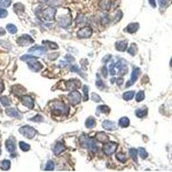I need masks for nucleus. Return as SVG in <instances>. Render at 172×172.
I'll return each mask as SVG.
<instances>
[{
    "label": "nucleus",
    "instance_id": "obj_1",
    "mask_svg": "<svg viewBox=\"0 0 172 172\" xmlns=\"http://www.w3.org/2000/svg\"><path fill=\"white\" fill-rule=\"evenodd\" d=\"M21 60L27 61L29 68L33 72H39L43 67L42 65L36 60V58L34 56H31V55H23L21 57Z\"/></svg>",
    "mask_w": 172,
    "mask_h": 172
},
{
    "label": "nucleus",
    "instance_id": "obj_2",
    "mask_svg": "<svg viewBox=\"0 0 172 172\" xmlns=\"http://www.w3.org/2000/svg\"><path fill=\"white\" fill-rule=\"evenodd\" d=\"M80 144L82 145V146L84 147H87L91 152H95L97 151V146H96V143L94 140L92 139H89L88 137H86L85 135H82L79 138Z\"/></svg>",
    "mask_w": 172,
    "mask_h": 172
},
{
    "label": "nucleus",
    "instance_id": "obj_3",
    "mask_svg": "<svg viewBox=\"0 0 172 172\" xmlns=\"http://www.w3.org/2000/svg\"><path fill=\"white\" fill-rule=\"evenodd\" d=\"M68 111V108L65 106V103L61 102H55L52 105V112L54 114H66Z\"/></svg>",
    "mask_w": 172,
    "mask_h": 172
},
{
    "label": "nucleus",
    "instance_id": "obj_4",
    "mask_svg": "<svg viewBox=\"0 0 172 172\" xmlns=\"http://www.w3.org/2000/svg\"><path fill=\"white\" fill-rule=\"evenodd\" d=\"M19 132L26 138L28 139H33L35 134H36V130L34 128H33L32 126H22L20 129H19Z\"/></svg>",
    "mask_w": 172,
    "mask_h": 172
},
{
    "label": "nucleus",
    "instance_id": "obj_5",
    "mask_svg": "<svg viewBox=\"0 0 172 172\" xmlns=\"http://www.w3.org/2000/svg\"><path fill=\"white\" fill-rule=\"evenodd\" d=\"M118 144L114 143V142H106V144L103 145V152L106 155L110 156L113 153L115 152L116 149H117Z\"/></svg>",
    "mask_w": 172,
    "mask_h": 172
},
{
    "label": "nucleus",
    "instance_id": "obj_6",
    "mask_svg": "<svg viewBox=\"0 0 172 172\" xmlns=\"http://www.w3.org/2000/svg\"><path fill=\"white\" fill-rule=\"evenodd\" d=\"M92 34V29L91 27H84L77 33V36L79 39H88Z\"/></svg>",
    "mask_w": 172,
    "mask_h": 172
},
{
    "label": "nucleus",
    "instance_id": "obj_7",
    "mask_svg": "<svg viewBox=\"0 0 172 172\" xmlns=\"http://www.w3.org/2000/svg\"><path fill=\"white\" fill-rule=\"evenodd\" d=\"M55 14H56V10L54 8L49 7L42 12V16L46 21H53L54 19Z\"/></svg>",
    "mask_w": 172,
    "mask_h": 172
},
{
    "label": "nucleus",
    "instance_id": "obj_8",
    "mask_svg": "<svg viewBox=\"0 0 172 172\" xmlns=\"http://www.w3.org/2000/svg\"><path fill=\"white\" fill-rule=\"evenodd\" d=\"M34 40L31 38V36H29V34H23L22 36H20L17 39V43L21 46H28L29 44L34 43Z\"/></svg>",
    "mask_w": 172,
    "mask_h": 172
},
{
    "label": "nucleus",
    "instance_id": "obj_9",
    "mask_svg": "<svg viewBox=\"0 0 172 172\" xmlns=\"http://www.w3.org/2000/svg\"><path fill=\"white\" fill-rule=\"evenodd\" d=\"M140 73V68H137V67L133 68V72H132V75H131V80L128 81V82L126 83V87H130L132 84H133L137 81V79L139 78Z\"/></svg>",
    "mask_w": 172,
    "mask_h": 172
},
{
    "label": "nucleus",
    "instance_id": "obj_10",
    "mask_svg": "<svg viewBox=\"0 0 172 172\" xmlns=\"http://www.w3.org/2000/svg\"><path fill=\"white\" fill-rule=\"evenodd\" d=\"M21 101L25 107H27L30 110H32L34 107V102L33 98L30 97L29 95H22Z\"/></svg>",
    "mask_w": 172,
    "mask_h": 172
},
{
    "label": "nucleus",
    "instance_id": "obj_11",
    "mask_svg": "<svg viewBox=\"0 0 172 172\" xmlns=\"http://www.w3.org/2000/svg\"><path fill=\"white\" fill-rule=\"evenodd\" d=\"M68 98H69V101L72 104V105H76L80 102L81 101V95L79 94L78 91H73V92H71L70 94L68 95Z\"/></svg>",
    "mask_w": 172,
    "mask_h": 172
},
{
    "label": "nucleus",
    "instance_id": "obj_12",
    "mask_svg": "<svg viewBox=\"0 0 172 172\" xmlns=\"http://www.w3.org/2000/svg\"><path fill=\"white\" fill-rule=\"evenodd\" d=\"M47 52V49L44 47H41V46H34L30 47L29 49V53H35L38 55H42Z\"/></svg>",
    "mask_w": 172,
    "mask_h": 172
},
{
    "label": "nucleus",
    "instance_id": "obj_13",
    "mask_svg": "<svg viewBox=\"0 0 172 172\" xmlns=\"http://www.w3.org/2000/svg\"><path fill=\"white\" fill-rule=\"evenodd\" d=\"M102 126L104 129L106 130H109V131H114V130H116L117 127H116V125L114 122L111 121H104L102 123Z\"/></svg>",
    "mask_w": 172,
    "mask_h": 172
},
{
    "label": "nucleus",
    "instance_id": "obj_14",
    "mask_svg": "<svg viewBox=\"0 0 172 172\" xmlns=\"http://www.w3.org/2000/svg\"><path fill=\"white\" fill-rule=\"evenodd\" d=\"M71 22H72V18L70 16H65L60 18L59 24H60V26H61L63 28H66V27H68L70 25Z\"/></svg>",
    "mask_w": 172,
    "mask_h": 172
},
{
    "label": "nucleus",
    "instance_id": "obj_15",
    "mask_svg": "<svg viewBox=\"0 0 172 172\" xmlns=\"http://www.w3.org/2000/svg\"><path fill=\"white\" fill-rule=\"evenodd\" d=\"M5 146H6V149L9 152H15L16 150V145H15V141L13 140L12 138L7 140L6 142H5Z\"/></svg>",
    "mask_w": 172,
    "mask_h": 172
},
{
    "label": "nucleus",
    "instance_id": "obj_16",
    "mask_svg": "<svg viewBox=\"0 0 172 172\" xmlns=\"http://www.w3.org/2000/svg\"><path fill=\"white\" fill-rule=\"evenodd\" d=\"M140 29V24L138 22H133V23H130L126 29V31L130 33V34H133L135 32L138 31V29Z\"/></svg>",
    "mask_w": 172,
    "mask_h": 172
},
{
    "label": "nucleus",
    "instance_id": "obj_17",
    "mask_svg": "<svg viewBox=\"0 0 172 172\" xmlns=\"http://www.w3.org/2000/svg\"><path fill=\"white\" fill-rule=\"evenodd\" d=\"M78 85H80V82L75 79H71L66 82V86H67V89L69 90H75L76 88L79 87Z\"/></svg>",
    "mask_w": 172,
    "mask_h": 172
},
{
    "label": "nucleus",
    "instance_id": "obj_18",
    "mask_svg": "<svg viewBox=\"0 0 172 172\" xmlns=\"http://www.w3.org/2000/svg\"><path fill=\"white\" fill-rule=\"evenodd\" d=\"M115 48L116 50L120 52H124L127 48V41H120L115 43Z\"/></svg>",
    "mask_w": 172,
    "mask_h": 172
},
{
    "label": "nucleus",
    "instance_id": "obj_19",
    "mask_svg": "<svg viewBox=\"0 0 172 172\" xmlns=\"http://www.w3.org/2000/svg\"><path fill=\"white\" fill-rule=\"evenodd\" d=\"M6 114L11 116V117H14V118H20L21 114L20 113L16 110V109H13V108H9V109H6L5 110Z\"/></svg>",
    "mask_w": 172,
    "mask_h": 172
},
{
    "label": "nucleus",
    "instance_id": "obj_20",
    "mask_svg": "<svg viewBox=\"0 0 172 172\" xmlns=\"http://www.w3.org/2000/svg\"><path fill=\"white\" fill-rule=\"evenodd\" d=\"M65 150V145L62 142H57L54 148H53V152L55 155H59Z\"/></svg>",
    "mask_w": 172,
    "mask_h": 172
},
{
    "label": "nucleus",
    "instance_id": "obj_21",
    "mask_svg": "<svg viewBox=\"0 0 172 172\" xmlns=\"http://www.w3.org/2000/svg\"><path fill=\"white\" fill-rule=\"evenodd\" d=\"M99 6L103 11H109L111 8V2L109 0H101L99 3Z\"/></svg>",
    "mask_w": 172,
    "mask_h": 172
},
{
    "label": "nucleus",
    "instance_id": "obj_22",
    "mask_svg": "<svg viewBox=\"0 0 172 172\" xmlns=\"http://www.w3.org/2000/svg\"><path fill=\"white\" fill-rule=\"evenodd\" d=\"M96 139L99 142H102V143H104V142L106 143L109 141V137L103 133H98L96 134Z\"/></svg>",
    "mask_w": 172,
    "mask_h": 172
},
{
    "label": "nucleus",
    "instance_id": "obj_23",
    "mask_svg": "<svg viewBox=\"0 0 172 172\" xmlns=\"http://www.w3.org/2000/svg\"><path fill=\"white\" fill-rule=\"evenodd\" d=\"M130 124V121L127 117H121L119 120V126L121 127H127Z\"/></svg>",
    "mask_w": 172,
    "mask_h": 172
},
{
    "label": "nucleus",
    "instance_id": "obj_24",
    "mask_svg": "<svg viewBox=\"0 0 172 172\" xmlns=\"http://www.w3.org/2000/svg\"><path fill=\"white\" fill-rule=\"evenodd\" d=\"M85 126L88 128H93L95 126V120L94 117H89L86 121H85Z\"/></svg>",
    "mask_w": 172,
    "mask_h": 172
},
{
    "label": "nucleus",
    "instance_id": "obj_25",
    "mask_svg": "<svg viewBox=\"0 0 172 172\" xmlns=\"http://www.w3.org/2000/svg\"><path fill=\"white\" fill-rule=\"evenodd\" d=\"M13 9H14V11L16 12V14H21L24 11V6L22 4H20V3H17V4H14V8Z\"/></svg>",
    "mask_w": 172,
    "mask_h": 172
},
{
    "label": "nucleus",
    "instance_id": "obj_26",
    "mask_svg": "<svg viewBox=\"0 0 172 172\" xmlns=\"http://www.w3.org/2000/svg\"><path fill=\"white\" fill-rule=\"evenodd\" d=\"M0 167L4 171H8L11 167V162L9 160H3L0 163Z\"/></svg>",
    "mask_w": 172,
    "mask_h": 172
},
{
    "label": "nucleus",
    "instance_id": "obj_27",
    "mask_svg": "<svg viewBox=\"0 0 172 172\" xmlns=\"http://www.w3.org/2000/svg\"><path fill=\"white\" fill-rule=\"evenodd\" d=\"M135 114H136V116L137 117H140V118L145 117L147 114V109H140V110H137L135 111Z\"/></svg>",
    "mask_w": 172,
    "mask_h": 172
},
{
    "label": "nucleus",
    "instance_id": "obj_28",
    "mask_svg": "<svg viewBox=\"0 0 172 172\" xmlns=\"http://www.w3.org/2000/svg\"><path fill=\"white\" fill-rule=\"evenodd\" d=\"M134 91H126L125 92L124 94H123V99L126 100V101H130V100H132L133 98V96H134Z\"/></svg>",
    "mask_w": 172,
    "mask_h": 172
},
{
    "label": "nucleus",
    "instance_id": "obj_29",
    "mask_svg": "<svg viewBox=\"0 0 172 172\" xmlns=\"http://www.w3.org/2000/svg\"><path fill=\"white\" fill-rule=\"evenodd\" d=\"M0 102L3 104V106H4V107H9L11 103V100L7 96H1L0 97Z\"/></svg>",
    "mask_w": 172,
    "mask_h": 172
},
{
    "label": "nucleus",
    "instance_id": "obj_30",
    "mask_svg": "<svg viewBox=\"0 0 172 172\" xmlns=\"http://www.w3.org/2000/svg\"><path fill=\"white\" fill-rule=\"evenodd\" d=\"M138 151L136 150V149H133V148H132V149H130L129 150V154H130V156L135 161V162H138Z\"/></svg>",
    "mask_w": 172,
    "mask_h": 172
},
{
    "label": "nucleus",
    "instance_id": "obj_31",
    "mask_svg": "<svg viewBox=\"0 0 172 172\" xmlns=\"http://www.w3.org/2000/svg\"><path fill=\"white\" fill-rule=\"evenodd\" d=\"M137 51H138L137 45H136L135 43H133V44H132L131 47H129V49H128V53L131 54V55H133V56H134V55L137 53Z\"/></svg>",
    "mask_w": 172,
    "mask_h": 172
},
{
    "label": "nucleus",
    "instance_id": "obj_32",
    "mask_svg": "<svg viewBox=\"0 0 172 172\" xmlns=\"http://www.w3.org/2000/svg\"><path fill=\"white\" fill-rule=\"evenodd\" d=\"M19 146H20L21 150L23 151V152H28L30 149V145H28V144H26L25 142H22V141H21L19 143Z\"/></svg>",
    "mask_w": 172,
    "mask_h": 172
},
{
    "label": "nucleus",
    "instance_id": "obj_33",
    "mask_svg": "<svg viewBox=\"0 0 172 172\" xmlns=\"http://www.w3.org/2000/svg\"><path fill=\"white\" fill-rule=\"evenodd\" d=\"M6 29H7V30L9 31V33H11V34H16V32H17V29H16V27L14 25V24H11V23H10V24H8L7 26H6Z\"/></svg>",
    "mask_w": 172,
    "mask_h": 172
},
{
    "label": "nucleus",
    "instance_id": "obj_34",
    "mask_svg": "<svg viewBox=\"0 0 172 172\" xmlns=\"http://www.w3.org/2000/svg\"><path fill=\"white\" fill-rule=\"evenodd\" d=\"M171 2L172 0H158L159 6H160L161 8H165V7H167Z\"/></svg>",
    "mask_w": 172,
    "mask_h": 172
},
{
    "label": "nucleus",
    "instance_id": "obj_35",
    "mask_svg": "<svg viewBox=\"0 0 172 172\" xmlns=\"http://www.w3.org/2000/svg\"><path fill=\"white\" fill-rule=\"evenodd\" d=\"M97 110L101 111V112L103 113V114H108V113H110V109L108 106H106V105H101V106H99V107L97 108Z\"/></svg>",
    "mask_w": 172,
    "mask_h": 172
},
{
    "label": "nucleus",
    "instance_id": "obj_36",
    "mask_svg": "<svg viewBox=\"0 0 172 172\" xmlns=\"http://www.w3.org/2000/svg\"><path fill=\"white\" fill-rule=\"evenodd\" d=\"M138 152H139L140 156L143 159L146 158L147 156H148V153L146 152L145 149V148H143V147H140V148H139V150H138Z\"/></svg>",
    "mask_w": 172,
    "mask_h": 172
},
{
    "label": "nucleus",
    "instance_id": "obj_37",
    "mask_svg": "<svg viewBox=\"0 0 172 172\" xmlns=\"http://www.w3.org/2000/svg\"><path fill=\"white\" fill-rule=\"evenodd\" d=\"M83 91H84V101H88L89 99V95H88V91H89V88L87 85H84L83 87Z\"/></svg>",
    "mask_w": 172,
    "mask_h": 172
},
{
    "label": "nucleus",
    "instance_id": "obj_38",
    "mask_svg": "<svg viewBox=\"0 0 172 172\" xmlns=\"http://www.w3.org/2000/svg\"><path fill=\"white\" fill-rule=\"evenodd\" d=\"M145 99V92L143 91H139L136 95V101L137 102H142Z\"/></svg>",
    "mask_w": 172,
    "mask_h": 172
},
{
    "label": "nucleus",
    "instance_id": "obj_39",
    "mask_svg": "<svg viewBox=\"0 0 172 172\" xmlns=\"http://www.w3.org/2000/svg\"><path fill=\"white\" fill-rule=\"evenodd\" d=\"M86 21L87 20H86L85 16H84V15H79L78 18H77V20H76L78 24H84V22H86Z\"/></svg>",
    "mask_w": 172,
    "mask_h": 172
},
{
    "label": "nucleus",
    "instance_id": "obj_40",
    "mask_svg": "<svg viewBox=\"0 0 172 172\" xmlns=\"http://www.w3.org/2000/svg\"><path fill=\"white\" fill-rule=\"evenodd\" d=\"M97 77H98V78H97V80H96V87L98 88V89H100V90H102V88L104 87V84H103V82L102 81V79L99 78V76L97 75Z\"/></svg>",
    "mask_w": 172,
    "mask_h": 172
},
{
    "label": "nucleus",
    "instance_id": "obj_41",
    "mask_svg": "<svg viewBox=\"0 0 172 172\" xmlns=\"http://www.w3.org/2000/svg\"><path fill=\"white\" fill-rule=\"evenodd\" d=\"M53 169H54V164H53V161H48L46 167H45V170L46 171H53Z\"/></svg>",
    "mask_w": 172,
    "mask_h": 172
},
{
    "label": "nucleus",
    "instance_id": "obj_42",
    "mask_svg": "<svg viewBox=\"0 0 172 172\" xmlns=\"http://www.w3.org/2000/svg\"><path fill=\"white\" fill-rule=\"evenodd\" d=\"M11 4V0H0V6L9 7Z\"/></svg>",
    "mask_w": 172,
    "mask_h": 172
},
{
    "label": "nucleus",
    "instance_id": "obj_43",
    "mask_svg": "<svg viewBox=\"0 0 172 172\" xmlns=\"http://www.w3.org/2000/svg\"><path fill=\"white\" fill-rule=\"evenodd\" d=\"M116 158H117L120 162H121V163H125L126 160V156L123 153H118V154L116 155Z\"/></svg>",
    "mask_w": 172,
    "mask_h": 172
},
{
    "label": "nucleus",
    "instance_id": "obj_44",
    "mask_svg": "<svg viewBox=\"0 0 172 172\" xmlns=\"http://www.w3.org/2000/svg\"><path fill=\"white\" fill-rule=\"evenodd\" d=\"M91 100H93L95 102H101L102 101L101 97L97 94H95V93H92L91 94Z\"/></svg>",
    "mask_w": 172,
    "mask_h": 172
},
{
    "label": "nucleus",
    "instance_id": "obj_45",
    "mask_svg": "<svg viewBox=\"0 0 172 172\" xmlns=\"http://www.w3.org/2000/svg\"><path fill=\"white\" fill-rule=\"evenodd\" d=\"M43 42H47L48 43L49 45V47L51 48V49H58V45L56 44V43H54V42H52V41H43Z\"/></svg>",
    "mask_w": 172,
    "mask_h": 172
},
{
    "label": "nucleus",
    "instance_id": "obj_46",
    "mask_svg": "<svg viewBox=\"0 0 172 172\" xmlns=\"http://www.w3.org/2000/svg\"><path fill=\"white\" fill-rule=\"evenodd\" d=\"M110 74H111L112 76L115 75V73H116V72H115V64L112 63V64L110 65Z\"/></svg>",
    "mask_w": 172,
    "mask_h": 172
},
{
    "label": "nucleus",
    "instance_id": "obj_47",
    "mask_svg": "<svg viewBox=\"0 0 172 172\" xmlns=\"http://www.w3.org/2000/svg\"><path fill=\"white\" fill-rule=\"evenodd\" d=\"M7 15H8L7 11L4 10V9H1L0 8V18H4V17L7 16Z\"/></svg>",
    "mask_w": 172,
    "mask_h": 172
},
{
    "label": "nucleus",
    "instance_id": "obj_48",
    "mask_svg": "<svg viewBox=\"0 0 172 172\" xmlns=\"http://www.w3.org/2000/svg\"><path fill=\"white\" fill-rule=\"evenodd\" d=\"M32 121H43V118L41 116V115H37V116H34V118H32L31 119Z\"/></svg>",
    "mask_w": 172,
    "mask_h": 172
},
{
    "label": "nucleus",
    "instance_id": "obj_49",
    "mask_svg": "<svg viewBox=\"0 0 172 172\" xmlns=\"http://www.w3.org/2000/svg\"><path fill=\"white\" fill-rule=\"evenodd\" d=\"M71 70L73 71V72H78L79 74H81V72H80L79 68L78 67V65H72V66L71 67Z\"/></svg>",
    "mask_w": 172,
    "mask_h": 172
},
{
    "label": "nucleus",
    "instance_id": "obj_50",
    "mask_svg": "<svg viewBox=\"0 0 172 172\" xmlns=\"http://www.w3.org/2000/svg\"><path fill=\"white\" fill-rule=\"evenodd\" d=\"M109 21H110V19H109V17H108L107 15H106V16H103L102 17V22L103 24H107V23L109 22Z\"/></svg>",
    "mask_w": 172,
    "mask_h": 172
},
{
    "label": "nucleus",
    "instance_id": "obj_51",
    "mask_svg": "<svg viewBox=\"0 0 172 172\" xmlns=\"http://www.w3.org/2000/svg\"><path fill=\"white\" fill-rule=\"evenodd\" d=\"M102 75H103V77H107V75H108V73H107V68H106V66H103L102 67Z\"/></svg>",
    "mask_w": 172,
    "mask_h": 172
},
{
    "label": "nucleus",
    "instance_id": "obj_52",
    "mask_svg": "<svg viewBox=\"0 0 172 172\" xmlns=\"http://www.w3.org/2000/svg\"><path fill=\"white\" fill-rule=\"evenodd\" d=\"M149 4L152 8L156 7V0H149Z\"/></svg>",
    "mask_w": 172,
    "mask_h": 172
},
{
    "label": "nucleus",
    "instance_id": "obj_53",
    "mask_svg": "<svg viewBox=\"0 0 172 172\" xmlns=\"http://www.w3.org/2000/svg\"><path fill=\"white\" fill-rule=\"evenodd\" d=\"M116 82H117V84L118 85H121L124 83V80H123V78H117Z\"/></svg>",
    "mask_w": 172,
    "mask_h": 172
},
{
    "label": "nucleus",
    "instance_id": "obj_54",
    "mask_svg": "<svg viewBox=\"0 0 172 172\" xmlns=\"http://www.w3.org/2000/svg\"><path fill=\"white\" fill-rule=\"evenodd\" d=\"M110 58H111V55H110V54L107 55L106 57H104V58H103V60H102V62L107 63L108 61H109V60H110Z\"/></svg>",
    "mask_w": 172,
    "mask_h": 172
},
{
    "label": "nucleus",
    "instance_id": "obj_55",
    "mask_svg": "<svg viewBox=\"0 0 172 172\" xmlns=\"http://www.w3.org/2000/svg\"><path fill=\"white\" fill-rule=\"evenodd\" d=\"M4 84H3V83H2V82H0V93H2V92L4 91Z\"/></svg>",
    "mask_w": 172,
    "mask_h": 172
},
{
    "label": "nucleus",
    "instance_id": "obj_56",
    "mask_svg": "<svg viewBox=\"0 0 172 172\" xmlns=\"http://www.w3.org/2000/svg\"><path fill=\"white\" fill-rule=\"evenodd\" d=\"M5 34V31L3 28H0V36L1 35H4Z\"/></svg>",
    "mask_w": 172,
    "mask_h": 172
},
{
    "label": "nucleus",
    "instance_id": "obj_57",
    "mask_svg": "<svg viewBox=\"0 0 172 172\" xmlns=\"http://www.w3.org/2000/svg\"><path fill=\"white\" fill-rule=\"evenodd\" d=\"M114 80H115V78H112V79H111V83H112V84H114Z\"/></svg>",
    "mask_w": 172,
    "mask_h": 172
},
{
    "label": "nucleus",
    "instance_id": "obj_58",
    "mask_svg": "<svg viewBox=\"0 0 172 172\" xmlns=\"http://www.w3.org/2000/svg\"><path fill=\"white\" fill-rule=\"evenodd\" d=\"M171 67H172V59H171Z\"/></svg>",
    "mask_w": 172,
    "mask_h": 172
},
{
    "label": "nucleus",
    "instance_id": "obj_59",
    "mask_svg": "<svg viewBox=\"0 0 172 172\" xmlns=\"http://www.w3.org/2000/svg\"><path fill=\"white\" fill-rule=\"evenodd\" d=\"M0 154H1V148H0Z\"/></svg>",
    "mask_w": 172,
    "mask_h": 172
}]
</instances>
